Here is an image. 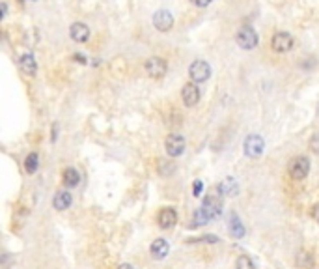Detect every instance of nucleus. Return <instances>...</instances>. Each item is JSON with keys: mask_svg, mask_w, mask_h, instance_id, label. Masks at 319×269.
<instances>
[{"mask_svg": "<svg viewBox=\"0 0 319 269\" xmlns=\"http://www.w3.org/2000/svg\"><path fill=\"white\" fill-rule=\"evenodd\" d=\"M39 167V159H38V154H30L26 159H24V170L28 174H34Z\"/></svg>", "mask_w": 319, "mask_h": 269, "instance_id": "nucleus-19", "label": "nucleus"}, {"mask_svg": "<svg viewBox=\"0 0 319 269\" xmlns=\"http://www.w3.org/2000/svg\"><path fill=\"white\" fill-rule=\"evenodd\" d=\"M312 217H314V219H316V221L319 223V202L312 206Z\"/></svg>", "mask_w": 319, "mask_h": 269, "instance_id": "nucleus-26", "label": "nucleus"}, {"mask_svg": "<svg viewBox=\"0 0 319 269\" xmlns=\"http://www.w3.org/2000/svg\"><path fill=\"white\" fill-rule=\"evenodd\" d=\"M297 264L301 268H312L314 266V256L310 253H306V251H301V253L297 254Z\"/></svg>", "mask_w": 319, "mask_h": 269, "instance_id": "nucleus-20", "label": "nucleus"}, {"mask_svg": "<svg viewBox=\"0 0 319 269\" xmlns=\"http://www.w3.org/2000/svg\"><path fill=\"white\" fill-rule=\"evenodd\" d=\"M69 36L73 41L84 43V41H88V38H90V28H88L84 23H73L69 28Z\"/></svg>", "mask_w": 319, "mask_h": 269, "instance_id": "nucleus-11", "label": "nucleus"}, {"mask_svg": "<svg viewBox=\"0 0 319 269\" xmlns=\"http://www.w3.org/2000/svg\"><path fill=\"white\" fill-rule=\"evenodd\" d=\"M144 68H146V71H148L149 77L161 79L164 73H166V70H168V64H166V60H164V58H161V56H151V58H148V60H146Z\"/></svg>", "mask_w": 319, "mask_h": 269, "instance_id": "nucleus-4", "label": "nucleus"}, {"mask_svg": "<svg viewBox=\"0 0 319 269\" xmlns=\"http://www.w3.org/2000/svg\"><path fill=\"white\" fill-rule=\"evenodd\" d=\"M174 163L172 161H159V172L163 174V176H170L172 172H174Z\"/></svg>", "mask_w": 319, "mask_h": 269, "instance_id": "nucleus-22", "label": "nucleus"}, {"mask_svg": "<svg viewBox=\"0 0 319 269\" xmlns=\"http://www.w3.org/2000/svg\"><path fill=\"white\" fill-rule=\"evenodd\" d=\"M164 146H166V154L170 155V157H178V155L185 152V139L181 135H178V133H172V135H168Z\"/></svg>", "mask_w": 319, "mask_h": 269, "instance_id": "nucleus-8", "label": "nucleus"}, {"mask_svg": "<svg viewBox=\"0 0 319 269\" xmlns=\"http://www.w3.org/2000/svg\"><path fill=\"white\" fill-rule=\"evenodd\" d=\"M200 209H202L203 217H205L207 221H211V219H217V217L222 213V202H220V198H217V196H207V198L203 200Z\"/></svg>", "mask_w": 319, "mask_h": 269, "instance_id": "nucleus-6", "label": "nucleus"}, {"mask_svg": "<svg viewBox=\"0 0 319 269\" xmlns=\"http://www.w3.org/2000/svg\"><path fill=\"white\" fill-rule=\"evenodd\" d=\"M153 24H155V28L159 32H168L172 26H174V17H172L170 11L159 9V11H155V15H153Z\"/></svg>", "mask_w": 319, "mask_h": 269, "instance_id": "nucleus-10", "label": "nucleus"}, {"mask_svg": "<svg viewBox=\"0 0 319 269\" xmlns=\"http://www.w3.org/2000/svg\"><path fill=\"white\" fill-rule=\"evenodd\" d=\"M218 192L220 194H228V196H235L239 192V185L234 178H226L222 183L218 185Z\"/></svg>", "mask_w": 319, "mask_h": 269, "instance_id": "nucleus-17", "label": "nucleus"}, {"mask_svg": "<svg viewBox=\"0 0 319 269\" xmlns=\"http://www.w3.org/2000/svg\"><path fill=\"white\" fill-rule=\"evenodd\" d=\"M271 45L276 53H288L293 49V38L288 32H276L271 39Z\"/></svg>", "mask_w": 319, "mask_h": 269, "instance_id": "nucleus-7", "label": "nucleus"}, {"mask_svg": "<svg viewBox=\"0 0 319 269\" xmlns=\"http://www.w3.org/2000/svg\"><path fill=\"white\" fill-rule=\"evenodd\" d=\"M228 230H230V236L235 239H239L245 236V226H243L241 219L235 215V213H232L230 215V223H228Z\"/></svg>", "mask_w": 319, "mask_h": 269, "instance_id": "nucleus-15", "label": "nucleus"}, {"mask_svg": "<svg viewBox=\"0 0 319 269\" xmlns=\"http://www.w3.org/2000/svg\"><path fill=\"white\" fill-rule=\"evenodd\" d=\"M0 8H2V17L8 15V6H6V2H2V6H0Z\"/></svg>", "mask_w": 319, "mask_h": 269, "instance_id": "nucleus-28", "label": "nucleus"}, {"mask_svg": "<svg viewBox=\"0 0 319 269\" xmlns=\"http://www.w3.org/2000/svg\"><path fill=\"white\" fill-rule=\"evenodd\" d=\"M235 41H237V45L241 47V49H245V51H252V49H256L257 47L259 38H257V34L254 28L243 26V28H239L237 34H235Z\"/></svg>", "mask_w": 319, "mask_h": 269, "instance_id": "nucleus-1", "label": "nucleus"}, {"mask_svg": "<svg viewBox=\"0 0 319 269\" xmlns=\"http://www.w3.org/2000/svg\"><path fill=\"white\" fill-rule=\"evenodd\" d=\"M71 202H73V196H71L69 192H67V191H58L55 194L53 206H55V209H58V211H64V209L69 208Z\"/></svg>", "mask_w": 319, "mask_h": 269, "instance_id": "nucleus-14", "label": "nucleus"}, {"mask_svg": "<svg viewBox=\"0 0 319 269\" xmlns=\"http://www.w3.org/2000/svg\"><path fill=\"white\" fill-rule=\"evenodd\" d=\"M243 148H245V154L249 155V157L256 159V157H259V155L263 154L265 142L259 135H249L247 140H245V146Z\"/></svg>", "mask_w": 319, "mask_h": 269, "instance_id": "nucleus-5", "label": "nucleus"}, {"mask_svg": "<svg viewBox=\"0 0 319 269\" xmlns=\"http://www.w3.org/2000/svg\"><path fill=\"white\" fill-rule=\"evenodd\" d=\"M202 189H203L202 181H200V179H196L194 185H192V194H194V196H200V192H202Z\"/></svg>", "mask_w": 319, "mask_h": 269, "instance_id": "nucleus-24", "label": "nucleus"}, {"mask_svg": "<svg viewBox=\"0 0 319 269\" xmlns=\"http://www.w3.org/2000/svg\"><path fill=\"white\" fill-rule=\"evenodd\" d=\"M73 60H77L78 64H86V58L82 56V54H75V56H73Z\"/></svg>", "mask_w": 319, "mask_h": 269, "instance_id": "nucleus-27", "label": "nucleus"}, {"mask_svg": "<svg viewBox=\"0 0 319 269\" xmlns=\"http://www.w3.org/2000/svg\"><path fill=\"white\" fill-rule=\"evenodd\" d=\"M56 131H58V125L55 123V125H53V137H51V140H53V142L56 140Z\"/></svg>", "mask_w": 319, "mask_h": 269, "instance_id": "nucleus-29", "label": "nucleus"}, {"mask_svg": "<svg viewBox=\"0 0 319 269\" xmlns=\"http://www.w3.org/2000/svg\"><path fill=\"white\" fill-rule=\"evenodd\" d=\"M310 148L314 154H319V135H314L310 140Z\"/></svg>", "mask_w": 319, "mask_h": 269, "instance_id": "nucleus-23", "label": "nucleus"}, {"mask_svg": "<svg viewBox=\"0 0 319 269\" xmlns=\"http://www.w3.org/2000/svg\"><path fill=\"white\" fill-rule=\"evenodd\" d=\"M19 68H21V71H23L24 75H28V77H34V75L38 73V64H36V58H34L32 54H23V56H21Z\"/></svg>", "mask_w": 319, "mask_h": 269, "instance_id": "nucleus-13", "label": "nucleus"}, {"mask_svg": "<svg viewBox=\"0 0 319 269\" xmlns=\"http://www.w3.org/2000/svg\"><path fill=\"white\" fill-rule=\"evenodd\" d=\"M181 99L187 107H194L200 101V88L196 86V83H187L181 90Z\"/></svg>", "mask_w": 319, "mask_h": 269, "instance_id": "nucleus-9", "label": "nucleus"}, {"mask_svg": "<svg viewBox=\"0 0 319 269\" xmlns=\"http://www.w3.org/2000/svg\"><path fill=\"white\" fill-rule=\"evenodd\" d=\"M191 2H192L194 6H198V8H205V6H209L213 0H191Z\"/></svg>", "mask_w": 319, "mask_h": 269, "instance_id": "nucleus-25", "label": "nucleus"}, {"mask_svg": "<svg viewBox=\"0 0 319 269\" xmlns=\"http://www.w3.org/2000/svg\"><path fill=\"white\" fill-rule=\"evenodd\" d=\"M289 176L293 178V179H304V178L308 176V172H310V161H308V157H304V155H299V157H293L291 161H289Z\"/></svg>", "mask_w": 319, "mask_h": 269, "instance_id": "nucleus-2", "label": "nucleus"}, {"mask_svg": "<svg viewBox=\"0 0 319 269\" xmlns=\"http://www.w3.org/2000/svg\"><path fill=\"white\" fill-rule=\"evenodd\" d=\"M189 77L192 79V83H203L211 77V68L207 62L196 60L189 66Z\"/></svg>", "mask_w": 319, "mask_h": 269, "instance_id": "nucleus-3", "label": "nucleus"}, {"mask_svg": "<svg viewBox=\"0 0 319 269\" xmlns=\"http://www.w3.org/2000/svg\"><path fill=\"white\" fill-rule=\"evenodd\" d=\"M118 269H132V266H129V264H122Z\"/></svg>", "mask_w": 319, "mask_h": 269, "instance_id": "nucleus-30", "label": "nucleus"}, {"mask_svg": "<svg viewBox=\"0 0 319 269\" xmlns=\"http://www.w3.org/2000/svg\"><path fill=\"white\" fill-rule=\"evenodd\" d=\"M168 251H170V245H168L166 239H155V241L151 243V254H153V258H157V260H163L164 256L168 254Z\"/></svg>", "mask_w": 319, "mask_h": 269, "instance_id": "nucleus-16", "label": "nucleus"}, {"mask_svg": "<svg viewBox=\"0 0 319 269\" xmlns=\"http://www.w3.org/2000/svg\"><path fill=\"white\" fill-rule=\"evenodd\" d=\"M157 221H159V226H161V228H166V230H168V228H172L174 224L178 223V215H176V211L172 208H164L161 209Z\"/></svg>", "mask_w": 319, "mask_h": 269, "instance_id": "nucleus-12", "label": "nucleus"}, {"mask_svg": "<svg viewBox=\"0 0 319 269\" xmlns=\"http://www.w3.org/2000/svg\"><path fill=\"white\" fill-rule=\"evenodd\" d=\"M62 179L65 187H77L78 181H80V176H78V172L75 169H65L64 170Z\"/></svg>", "mask_w": 319, "mask_h": 269, "instance_id": "nucleus-18", "label": "nucleus"}, {"mask_svg": "<svg viewBox=\"0 0 319 269\" xmlns=\"http://www.w3.org/2000/svg\"><path fill=\"white\" fill-rule=\"evenodd\" d=\"M235 268H237V269H256V268H254V262L250 260L249 256H245V254L237 258V262H235Z\"/></svg>", "mask_w": 319, "mask_h": 269, "instance_id": "nucleus-21", "label": "nucleus"}]
</instances>
